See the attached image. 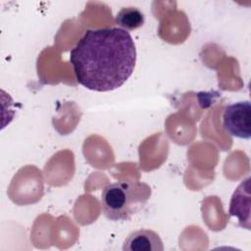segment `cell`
<instances>
[{
	"mask_svg": "<svg viewBox=\"0 0 251 251\" xmlns=\"http://www.w3.org/2000/svg\"><path fill=\"white\" fill-rule=\"evenodd\" d=\"M70 63L79 84L93 91H112L132 75L135 44L121 27L87 29L71 50Z\"/></svg>",
	"mask_w": 251,
	"mask_h": 251,
	"instance_id": "1",
	"label": "cell"
},
{
	"mask_svg": "<svg viewBox=\"0 0 251 251\" xmlns=\"http://www.w3.org/2000/svg\"><path fill=\"white\" fill-rule=\"evenodd\" d=\"M151 187L138 180H120L107 184L101 193V209L110 221H128L140 212L151 196Z\"/></svg>",
	"mask_w": 251,
	"mask_h": 251,
	"instance_id": "2",
	"label": "cell"
},
{
	"mask_svg": "<svg viewBox=\"0 0 251 251\" xmlns=\"http://www.w3.org/2000/svg\"><path fill=\"white\" fill-rule=\"evenodd\" d=\"M223 126L229 135L249 139L251 137L250 102L239 101L226 106L223 113Z\"/></svg>",
	"mask_w": 251,
	"mask_h": 251,
	"instance_id": "3",
	"label": "cell"
},
{
	"mask_svg": "<svg viewBox=\"0 0 251 251\" xmlns=\"http://www.w3.org/2000/svg\"><path fill=\"white\" fill-rule=\"evenodd\" d=\"M250 177L235 188L229 203V215L235 217L241 227L250 229Z\"/></svg>",
	"mask_w": 251,
	"mask_h": 251,
	"instance_id": "4",
	"label": "cell"
},
{
	"mask_svg": "<svg viewBox=\"0 0 251 251\" xmlns=\"http://www.w3.org/2000/svg\"><path fill=\"white\" fill-rule=\"evenodd\" d=\"M124 251H163L164 245L160 235L147 228L130 232L123 243Z\"/></svg>",
	"mask_w": 251,
	"mask_h": 251,
	"instance_id": "5",
	"label": "cell"
},
{
	"mask_svg": "<svg viewBox=\"0 0 251 251\" xmlns=\"http://www.w3.org/2000/svg\"><path fill=\"white\" fill-rule=\"evenodd\" d=\"M144 21L143 13L135 7H124L116 16V23L126 30H133L142 26Z\"/></svg>",
	"mask_w": 251,
	"mask_h": 251,
	"instance_id": "6",
	"label": "cell"
}]
</instances>
